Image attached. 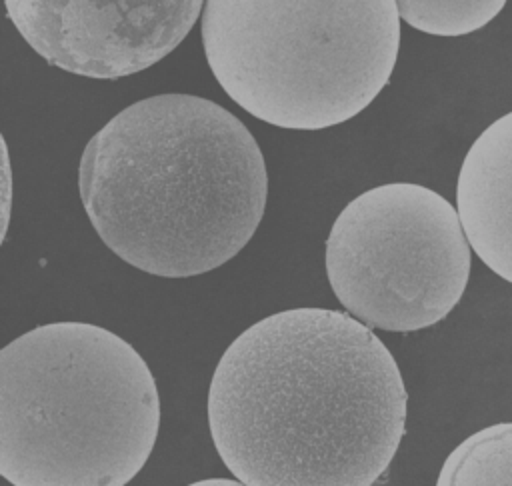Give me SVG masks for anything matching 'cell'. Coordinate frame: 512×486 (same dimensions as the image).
I'll use <instances>...</instances> for the list:
<instances>
[{"mask_svg":"<svg viewBox=\"0 0 512 486\" xmlns=\"http://www.w3.org/2000/svg\"><path fill=\"white\" fill-rule=\"evenodd\" d=\"M384 342L350 314L292 308L246 328L208 388V426L246 486H372L406 430Z\"/></svg>","mask_w":512,"mask_h":486,"instance_id":"cell-1","label":"cell"},{"mask_svg":"<svg viewBox=\"0 0 512 486\" xmlns=\"http://www.w3.org/2000/svg\"><path fill=\"white\" fill-rule=\"evenodd\" d=\"M78 192L118 258L154 276L190 278L250 242L268 174L256 138L224 106L158 94L126 106L88 140Z\"/></svg>","mask_w":512,"mask_h":486,"instance_id":"cell-2","label":"cell"},{"mask_svg":"<svg viewBox=\"0 0 512 486\" xmlns=\"http://www.w3.org/2000/svg\"><path fill=\"white\" fill-rule=\"evenodd\" d=\"M158 428L154 376L112 330L50 322L0 350V474L12 486H126Z\"/></svg>","mask_w":512,"mask_h":486,"instance_id":"cell-3","label":"cell"},{"mask_svg":"<svg viewBox=\"0 0 512 486\" xmlns=\"http://www.w3.org/2000/svg\"><path fill=\"white\" fill-rule=\"evenodd\" d=\"M206 62L248 114L322 130L360 114L388 84L400 14L392 0H210Z\"/></svg>","mask_w":512,"mask_h":486,"instance_id":"cell-4","label":"cell"},{"mask_svg":"<svg viewBox=\"0 0 512 486\" xmlns=\"http://www.w3.org/2000/svg\"><path fill=\"white\" fill-rule=\"evenodd\" d=\"M338 302L368 328L416 332L444 320L470 276L458 210L438 192L392 182L350 200L326 238Z\"/></svg>","mask_w":512,"mask_h":486,"instance_id":"cell-5","label":"cell"},{"mask_svg":"<svg viewBox=\"0 0 512 486\" xmlns=\"http://www.w3.org/2000/svg\"><path fill=\"white\" fill-rule=\"evenodd\" d=\"M6 14L48 64L122 78L168 56L192 30L198 0H6Z\"/></svg>","mask_w":512,"mask_h":486,"instance_id":"cell-6","label":"cell"},{"mask_svg":"<svg viewBox=\"0 0 512 486\" xmlns=\"http://www.w3.org/2000/svg\"><path fill=\"white\" fill-rule=\"evenodd\" d=\"M456 210L476 256L512 284V112L494 120L466 152Z\"/></svg>","mask_w":512,"mask_h":486,"instance_id":"cell-7","label":"cell"},{"mask_svg":"<svg viewBox=\"0 0 512 486\" xmlns=\"http://www.w3.org/2000/svg\"><path fill=\"white\" fill-rule=\"evenodd\" d=\"M436 486H512V422L462 440L444 460Z\"/></svg>","mask_w":512,"mask_h":486,"instance_id":"cell-8","label":"cell"},{"mask_svg":"<svg viewBox=\"0 0 512 486\" xmlns=\"http://www.w3.org/2000/svg\"><path fill=\"white\" fill-rule=\"evenodd\" d=\"M502 0H402L398 14L412 28L434 36H462L486 26Z\"/></svg>","mask_w":512,"mask_h":486,"instance_id":"cell-9","label":"cell"},{"mask_svg":"<svg viewBox=\"0 0 512 486\" xmlns=\"http://www.w3.org/2000/svg\"><path fill=\"white\" fill-rule=\"evenodd\" d=\"M188 486H246L240 480H230V478H206V480H198L192 482Z\"/></svg>","mask_w":512,"mask_h":486,"instance_id":"cell-10","label":"cell"}]
</instances>
